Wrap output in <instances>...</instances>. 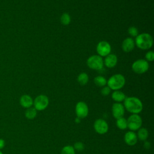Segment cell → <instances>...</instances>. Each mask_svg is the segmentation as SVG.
<instances>
[{"label":"cell","mask_w":154,"mask_h":154,"mask_svg":"<svg viewBox=\"0 0 154 154\" xmlns=\"http://www.w3.org/2000/svg\"><path fill=\"white\" fill-rule=\"evenodd\" d=\"M125 109L132 114H138L141 112L143 108V103L140 99L137 97H126L123 101Z\"/></svg>","instance_id":"6da1fadb"},{"label":"cell","mask_w":154,"mask_h":154,"mask_svg":"<svg viewBox=\"0 0 154 154\" xmlns=\"http://www.w3.org/2000/svg\"><path fill=\"white\" fill-rule=\"evenodd\" d=\"M135 46L141 50H147L152 48L153 43V37L149 33L138 34L135 39Z\"/></svg>","instance_id":"7a4b0ae2"},{"label":"cell","mask_w":154,"mask_h":154,"mask_svg":"<svg viewBox=\"0 0 154 154\" xmlns=\"http://www.w3.org/2000/svg\"><path fill=\"white\" fill-rule=\"evenodd\" d=\"M126 83L125 76L120 73L112 75L108 80L106 84L112 90H119L122 88Z\"/></svg>","instance_id":"3957f363"},{"label":"cell","mask_w":154,"mask_h":154,"mask_svg":"<svg viewBox=\"0 0 154 154\" xmlns=\"http://www.w3.org/2000/svg\"><path fill=\"white\" fill-rule=\"evenodd\" d=\"M87 65L91 69L99 70L103 67V60L100 56L98 55H93L87 59Z\"/></svg>","instance_id":"277c9868"},{"label":"cell","mask_w":154,"mask_h":154,"mask_svg":"<svg viewBox=\"0 0 154 154\" xmlns=\"http://www.w3.org/2000/svg\"><path fill=\"white\" fill-rule=\"evenodd\" d=\"M149 68V62L144 59L137 60L132 64V69L137 74L144 73L148 70Z\"/></svg>","instance_id":"5b68a950"},{"label":"cell","mask_w":154,"mask_h":154,"mask_svg":"<svg viewBox=\"0 0 154 154\" xmlns=\"http://www.w3.org/2000/svg\"><path fill=\"white\" fill-rule=\"evenodd\" d=\"M142 123L141 117L136 114H132L127 119L128 128L132 131H135L141 128Z\"/></svg>","instance_id":"8992f818"},{"label":"cell","mask_w":154,"mask_h":154,"mask_svg":"<svg viewBox=\"0 0 154 154\" xmlns=\"http://www.w3.org/2000/svg\"><path fill=\"white\" fill-rule=\"evenodd\" d=\"M49 103V100L47 96L45 94H40L34 100L33 105L37 111H43L48 107Z\"/></svg>","instance_id":"52a82bcc"},{"label":"cell","mask_w":154,"mask_h":154,"mask_svg":"<svg viewBox=\"0 0 154 154\" xmlns=\"http://www.w3.org/2000/svg\"><path fill=\"white\" fill-rule=\"evenodd\" d=\"M96 51L98 55L102 57H106L111 54V47L110 44L105 40L99 42L96 46Z\"/></svg>","instance_id":"ba28073f"},{"label":"cell","mask_w":154,"mask_h":154,"mask_svg":"<svg viewBox=\"0 0 154 154\" xmlns=\"http://www.w3.org/2000/svg\"><path fill=\"white\" fill-rule=\"evenodd\" d=\"M75 113L81 119L85 118L88 114V107L87 103L83 101L78 102L75 106Z\"/></svg>","instance_id":"9c48e42d"},{"label":"cell","mask_w":154,"mask_h":154,"mask_svg":"<svg viewBox=\"0 0 154 154\" xmlns=\"http://www.w3.org/2000/svg\"><path fill=\"white\" fill-rule=\"evenodd\" d=\"M94 129L97 134L103 135L108 132L109 126L105 120L102 119H98L96 120L94 123Z\"/></svg>","instance_id":"30bf717a"},{"label":"cell","mask_w":154,"mask_h":154,"mask_svg":"<svg viewBox=\"0 0 154 154\" xmlns=\"http://www.w3.org/2000/svg\"><path fill=\"white\" fill-rule=\"evenodd\" d=\"M112 114L113 117L117 119L123 117L125 112V109L123 105L121 103L115 102L112 106Z\"/></svg>","instance_id":"8fae6325"},{"label":"cell","mask_w":154,"mask_h":154,"mask_svg":"<svg viewBox=\"0 0 154 154\" xmlns=\"http://www.w3.org/2000/svg\"><path fill=\"white\" fill-rule=\"evenodd\" d=\"M124 140L126 144L130 146H134L137 144L138 141V138L137 134L134 131H129L127 132L124 137Z\"/></svg>","instance_id":"7c38bea8"},{"label":"cell","mask_w":154,"mask_h":154,"mask_svg":"<svg viewBox=\"0 0 154 154\" xmlns=\"http://www.w3.org/2000/svg\"><path fill=\"white\" fill-rule=\"evenodd\" d=\"M135 46V41L132 37H127L123 40L122 44V49L125 52H130Z\"/></svg>","instance_id":"4fadbf2b"},{"label":"cell","mask_w":154,"mask_h":154,"mask_svg":"<svg viewBox=\"0 0 154 154\" xmlns=\"http://www.w3.org/2000/svg\"><path fill=\"white\" fill-rule=\"evenodd\" d=\"M117 57L114 54H109L105 57L103 60V64L108 68H113L117 65Z\"/></svg>","instance_id":"5bb4252c"},{"label":"cell","mask_w":154,"mask_h":154,"mask_svg":"<svg viewBox=\"0 0 154 154\" xmlns=\"http://www.w3.org/2000/svg\"><path fill=\"white\" fill-rule=\"evenodd\" d=\"M33 99L28 94H23L22 95L19 100V102L20 105L25 108H29L32 107L33 105Z\"/></svg>","instance_id":"9a60e30c"},{"label":"cell","mask_w":154,"mask_h":154,"mask_svg":"<svg viewBox=\"0 0 154 154\" xmlns=\"http://www.w3.org/2000/svg\"><path fill=\"white\" fill-rule=\"evenodd\" d=\"M126 97V96L125 94L123 91H120V90H115L111 94V97L113 99V100L118 103H121L122 102H123Z\"/></svg>","instance_id":"2e32d148"},{"label":"cell","mask_w":154,"mask_h":154,"mask_svg":"<svg viewBox=\"0 0 154 154\" xmlns=\"http://www.w3.org/2000/svg\"><path fill=\"white\" fill-rule=\"evenodd\" d=\"M138 139H139L141 141H145L149 137V132L146 128H140L138 130V133L137 134Z\"/></svg>","instance_id":"e0dca14e"},{"label":"cell","mask_w":154,"mask_h":154,"mask_svg":"<svg viewBox=\"0 0 154 154\" xmlns=\"http://www.w3.org/2000/svg\"><path fill=\"white\" fill-rule=\"evenodd\" d=\"M89 80V77L87 73L82 72L79 73L77 77V81L81 85H86Z\"/></svg>","instance_id":"ac0fdd59"},{"label":"cell","mask_w":154,"mask_h":154,"mask_svg":"<svg viewBox=\"0 0 154 154\" xmlns=\"http://www.w3.org/2000/svg\"><path fill=\"white\" fill-rule=\"evenodd\" d=\"M94 82L97 86L103 87L106 85L107 80L104 76L99 75L94 78Z\"/></svg>","instance_id":"d6986e66"},{"label":"cell","mask_w":154,"mask_h":154,"mask_svg":"<svg viewBox=\"0 0 154 154\" xmlns=\"http://www.w3.org/2000/svg\"><path fill=\"white\" fill-rule=\"evenodd\" d=\"M37 114V111L35 109L34 107H30L29 108H27L25 112V117L29 120L34 119Z\"/></svg>","instance_id":"ffe728a7"},{"label":"cell","mask_w":154,"mask_h":154,"mask_svg":"<svg viewBox=\"0 0 154 154\" xmlns=\"http://www.w3.org/2000/svg\"><path fill=\"white\" fill-rule=\"evenodd\" d=\"M116 126L120 130L126 129V128H128L127 119H126L123 117L117 119L116 120Z\"/></svg>","instance_id":"44dd1931"},{"label":"cell","mask_w":154,"mask_h":154,"mask_svg":"<svg viewBox=\"0 0 154 154\" xmlns=\"http://www.w3.org/2000/svg\"><path fill=\"white\" fill-rule=\"evenodd\" d=\"M60 22L64 25H68L71 22L70 16L67 13H63L60 17Z\"/></svg>","instance_id":"7402d4cb"},{"label":"cell","mask_w":154,"mask_h":154,"mask_svg":"<svg viewBox=\"0 0 154 154\" xmlns=\"http://www.w3.org/2000/svg\"><path fill=\"white\" fill-rule=\"evenodd\" d=\"M61 154H75V150L72 146L67 145L63 147Z\"/></svg>","instance_id":"603a6c76"},{"label":"cell","mask_w":154,"mask_h":154,"mask_svg":"<svg viewBox=\"0 0 154 154\" xmlns=\"http://www.w3.org/2000/svg\"><path fill=\"white\" fill-rule=\"evenodd\" d=\"M128 34L132 37H136L139 34H138V30L135 26H131L128 29Z\"/></svg>","instance_id":"cb8c5ba5"},{"label":"cell","mask_w":154,"mask_h":154,"mask_svg":"<svg viewBox=\"0 0 154 154\" xmlns=\"http://www.w3.org/2000/svg\"><path fill=\"white\" fill-rule=\"evenodd\" d=\"M145 58L147 61H153L154 60V52L152 51H149L145 55Z\"/></svg>","instance_id":"d4e9b609"},{"label":"cell","mask_w":154,"mask_h":154,"mask_svg":"<svg viewBox=\"0 0 154 154\" xmlns=\"http://www.w3.org/2000/svg\"><path fill=\"white\" fill-rule=\"evenodd\" d=\"M74 149L77 151H82L84 149V144L82 142H76L73 146Z\"/></svg>","instance_id":"484cf974"},{"label":"cell","mask_w":154,"mask_h":154,"mask_svg":"<svg viewBox=\"0 0 154 154\" xmlns=\"http://www.w3.org/2000/svg\"><path fill=\"white\" fill-rule=\"evenodd\" d=\"M111 89L109 88V87L108 86H104L102 87V88L100 90V93L101 94L104 96H108L110 93H111Z\"/></svg>","instance_id":"4316f807"},{"label":"cell","mask_w":154,"mask_h":154,"mask_svg":"<svg viewBox=\"0 0 154 154\" xmlns=\"http://www.w3.org/2000/svg\"><path fill=\"white\" fill-rule=\"evenodd\" d=\"M144 147L146 149H149L150 147V143H149V141H145L144 143Z\"/></svg>","instance_id":"83f0119b"},{"label":"cell","mask_w":154,"mask_h":154,"mask_svg":"<svg viewBox=\"0 0 154 154\" xmlns=\"http://www.w3.org/2000/svg\"><path fill=\"white\" fill-rule=\"evenodd\" d=\"M5 141L3 139L0 138V149H2L5 146Z\"/></svg>","instance_id":"f1b7e54d"},{"label":"cell","mask_w":154,"mask_h":154,"mask_svg":"<svg viewBox=\"0 0 154 154\" xmlns=\"http://www.w3.org/2000/svg\"><path fill=\"white\" fill-rule=\"evenodd\" d=\"M75 122H76V123H80V122H81V119L77 117L75 119Z\"/></svg>","instance_id":"f546056e"},{"label":"cell","mask_w":154,"mask_h":154,"mask_svg":"<svg viewBox=\"0 0 154 154\" xmlns=\"http://www.w3.org/2000/svg\"><path fill=\"white\" fill-rule=\"evenodd\" d=\"M0 154H3V153H2V152L1 150H0Z\"/></svg>","instance_id":"4dcf8cb0"}]
</instances>
